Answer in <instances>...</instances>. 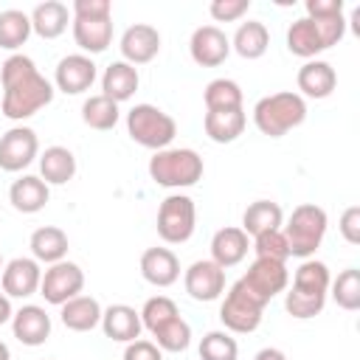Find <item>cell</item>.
Wrapping results in <instances>:
<instances>
[{"instance_id":"6da1fadb","label":"cell","mask_w":360,"mask_h":360,"mask_svg":"<svg viewBox=\"0 0 360 360\" xmlns=\"http://www.w3.org/2000/svg\"><path fill=\"white\" fill-rule=\"evenodd\" d=\"M0 84H3L0 112L11 121H25L37 115L42 107L53 101L56 93V87L37 70L34 59L25 53H11L0 65Z\"/></svg>"},{"instance_id":"7a4b0ae2","label":"cell","mask_w":360,"mask_h":360,"mask_svg":"<svg viewBox=\"0 0 360 360\" xmlns=\"http://www.w3.org/2000/svg\"><path fill=\"white\" fill-rule=\"evenodd\" d=\"M329 267L318 259H304L295 270V278H292V287L287 290L284 295V309L298 318V321H307V318H315L323 312L326 307V295H329Z\"/></svg>"},{"instance_id":"3957f363","label":"cell","mask_w":360,"mask_h":360,"mask_svg":"<svg viewBox=\"0 0 360 360\" xmlns=\"http://www.w3.org/2000/svg\"><path fill=\"white\" fill-rule=\"evenodd\" d=\"M304 118H307V101L292 90L270 93L253 104V124L267 138L287 135L290 129L301 127Z\"/></svg>"},{"instance_id":"277c9868","label":"cell","mask_w":360,"mask_h":360,"mask_svg":"<svg viewBox=\"0 0 360 360\" xmlns=\"http://www.w3.org/2000/svg\"><path fill=\"white\" fill-rule=\"evenodd\" d=\"M202 158L188 146H166L149 158V177L163 188H188L202 180Z\"/></svg>"},{"instance_id":"5b68a950","label":"cell","mask_w":360,"mask_h":360,"mask_svg":"<svg viewBox=\"0 0 360 360\" xmlns=\"http://www.w3.org/2000/svg\"><path fill=\"white\" fill-rule=\"evenodd\" d=\"M326 225H329V217L321 205L315 202H301L292 208L290 219H287V228H284V239H287V248H290V256L295 259H312L315 250L321 248L323 236H326Z\"/></svg>"},{"instance_id":"8992f818","label":"cell","mask_w":360,"mask_h":360,"mask_svg":"<svg viewBox=\"0 0 360 360\" xmlns=\"http://www.w3.org/2000/svg\"><path fill=\"white\" fill-rule=\"evenodd\" d=\"M127 135L143 149H166L177 135V124L169 112L155 104H135L127 112Z\"/></svg>"},{"instance_id":"52a82bcc","label":"cell","mask_w":360,"mask_h":360,"mask_svg":"<svg viewBox=\"0 0 360 360\" xmlns=\"http://www.w3.org/2000/svg\"><path fill=\"white\" fill-rule=\"evenodd\" d=\"M197 228V205L188 194H169L158 208V236L166 245H183L194 236Z\"/></svg>"},{"instance_id":"ba28073f","label":"cell","mask_w":360,"mask_h":360,"mask_svg":"<svg viewBox=\"0 0 360 360\" xmlns=\"http://www.w3.org/2000/svg\"><path fill=\"white\" fill-rule=\"evenodd\" d=\"M239 284L245 287V292L250 298H256L262 307H267L278 292L287 290L290 284V270L287 262H276V259H253L248 273L239 278Z\"/></svg>"},{"instance_id":"9c48e42d","label":"cell","mask_w":360,"mask_h":360,"mask_svg":"<svg viewBox=\"0 0 360 360\" xmlns=\"http://www.w3.org/2000/svg\"><path fill=\"white\" fill-rule=\"evenodd\" d=\"M262 312H264V307L256 298H250L239 281L231 284V290L225 292V298L219 304V321H222V326L228 332H236V335L256 332L259 323H262Z\"/></svg>"},{"instance_id":"30bf717a","label":"cell","mask_w":360,"mask_h":360,"mask_svg":"<svg viewBox=\"0 0 360 360\" xmlns=\"http://www.w3.org/2000/svg\"><path fill=\"white\" fill-rule=\"evenodd\" d=\"M84 290V270L76 264V262H56V264H48V270H42V281H39V295L53 304V307H62L65 301L82 295Z\"/></svg>"},{"instance_id":"8fae6325","label":"cell","mask_w":360,"mask_h":360,"mask_svg":"<svg viewBox=\"0 0 360 360\" xmlns=\"http://www.w3.org/2000/svg\"><path fill=\"white\" fill-rule=\"evenodd\" d=\"M39 158V138L31 127H11L0 135V169L3 172H22Z\"/></svg>"},{"instance_id":"7c38bea8","label":"cell","mask_w":360,"mask_h":360,"mask_svg":"<svg viewBox=\"0 0 360 360\" xmlns=\"http://www.w3.org/2000/svg\"><path fill=\"white\" fill-rule=\"evenodd\" d=\"M98 70H96V62L93 56L87 53H68L56 62V70H53V87L62 90L65 96H82L93 87Z\"/></svg>"},{"instance_id":"4fadbf2b","label":"cell","mask_w":360,"mask_h":360,"mask_svg":"<svg viewBox=\"0 0 360 360\" xmlns=\"http://www.w3.org/2000/svg\"><path fill=\"white\" fill-rule=\"evenodd\" d=\"M183 287L194 301H217L225 292V270L211 259H197L183 273Z\"/></svg>"},{"instance_id":"5bb4252c","label":"cell","mask_w":360,"mask_h":360,"mask_svg":"<svg viewBox=\"0 0 360 360\" xmlns=\"http://www.w3.org/2000/svg\"><path fill=\"white\" fill-rule=\"evenodd\" d=\"M39 281H42V267L34 256H17L3 264L0 284L8 298H28L39 292Z\"/></svg>"},{"instance_id":"9a60e30c","label":"cell","mask_w":360,"mask_h":360,"mask_svg":"<svg viewBox=\"0 0 360 360\" xmlns=\"http://www.w3.org/2000/svg\"><path fill=\"white\" fill-rule=\"evenodd\" d=\"M188 53L200 68H219L231 53V39L217 25H200L188 39Z\"/></svg>"},{"instance_id":"2e32d148","label":"cell","mask_w":360,"mask_h":360,"mask_svg":"<svg viewBox=\"0 0 360 360\" xmlns=\"http://www.w3.org/2000/svg\"><path fill=\"white\" fill-rule=\"evenodd\" d=\"M121 59L129 65H146L160 53V31L149 22H135L121 34Z\"/></svg>"},{"instance_id":"e0dca14e","label":"cell","mask_w":360,"mask_h":360,"mask_svg":"<svg viewBox=\"0 0 360 360\" xmlns=\"http://www.w3.org/2000/svg\"><path fill=\"white\" fill-rule=\"evenodd\" d=\"M11 332L22 346H42L51 338V315L39 304H22L11 315Z\"/></svg>"},{"instance_id":"ac0fdd59","label":"cell","mask_w":360,"mask_h":360,"mask_svg":"<svg viewBox=\"0 0 360 360\" xmlns=\"http://www.w3.org/2000/svg\"><path fill=\"white\" fill-rule=\"evenodd\" d=\"M295 84H298V96L301 98H329L332 90L338 87V73L329 62L323 59H309L298 68V76H295Z\"/></svg>"},{"instance_id":"d6986e66","label":"cell","mask_w":360,"mask_h":360,"mask_svg":"<svg viewBox=\"0 0 360 360\" xmlns=\"http://www.w3.org/2000/svg\"><path fill=\"white\" fill-rule=\"evenodd\" d=\"M250 250V236L236 228V225H225L211 236V262L219 264L222 270L236 267Z\"/></svg>"},{"instance_id":"ffe728a7","label":"cell","mask_w":360,"mask_h":360,"mask_svg":"<svg viewBox=\"0 0 360 360\" xmlns=\"http://www.w3.org/2000/svg\"><path fill=\"white\" fill-rule=\"evenodd\" d=\"M98 326L104 329V335L110 340H118V343L138 340L141 338V329H143L141 312L135 307H129V304H112V307H107L101 312V323Z\"/></svg>"},{"instance_id":"44dd1931","label":"cell","mask_w":360,"mask_h":360,"mask_svg":"<svg viewBox=\"0 0 360 360\" xmlns=\"http://www.w3.org/2000/svg\"><path fill=\"white\" fill-rule=\"evenodd\" d=\"M141 276L152 287H172L180 278V262L169 248H146L141 256Z\"/></svg>"},{"instance_id":"7402d4cb","label":"cell","mask_w":360,"mask_h":360,"mask_svg":"<svg viewBox=\"0 0 360 360\" xmlns=\"http://www.w3.org/2000/svg\"><path fill=\"white\" fill-rule=\"evenodd\" d=\"M73 39L90 53H104L112 42V17H73Z\"/></svg>"},{"instance_id":"603a6c76","label":"cell","mask_w":360,"mask_h":360,"mask_svg":"<svg viewBox=\"0 0 360 360\" xmlns=\"http://www.w3.org/2000/svg\"><path fill=\"white\" fill-rule=\"evenodd\" d=\"M51 188L39 174H22L8 186V202L20 214H37L48 205Z\"/></svg>"},{"instance_id":"cb8c5ba5","label":"cell","mask_w":360,"mask_h":360,"mask_svg":"<svg viewBox=\"0 0 360 360\" xmlns=\"http://www.w3.org/2000/svg\"><path fill=\"white\" fill-rule=\"evenodd\" d=\"M138 84H141L138 68L129 65V62H124V59L110 62V65L104 68V73H101V90H104V96L112 98L115 104L129 101V98L135 96Z\"/></svg>"},{"instance_id":"d4e9b609","label":"cell","mask_w":360,"mask_h":360,"mask_svg":"<svg viewBox=\"0 0 360 360\" xmlns=\"http://www.w3.org/2000/svg\"><path fill=\"white\" fill-rule=\"evenodd\" d=\"M31 17V31L42 39H56L68 31V22L73 20L70 17V8L59 0H45L39 6H34V11L28 14Z\"/></svg>"},{"instance_id":"484cf974","label":"cell","mask_w":360,"mask_h":360,"mask_svg":"<svg viewBox=\"0 0 360 360\" xmlns=\"http://www.w3.org/2000/svg\"><path fill=\"white\" fill-rule=\"evenodd\" d=\"M248 115L242 110H208L202 118V129L214 143H233L245 132Z\"/></svg>"},{"instance_id":"4316f807","label":"cell","mask_w":360,"mask_h":360,"mask_svg":"<svg viewBox=\"0 0 360 360\" xmlns=\"http://www.w3.org/2000/svg\"><path fill=\"white\" fill-rule=\"evenodd\" d=\"M39 177L48 186H65L76 177V155L68 146H48L39 158Z\"/></svg>"},{"instance_id":"83f0119b","label":"cell","mask_w":360,"mask_h":360,"mask_svg":"<svg viewBox=\"0 0 360 360\" xmlns=\"http://www.w3.org/2000/svg\"><path fill=\"white\" fill-rule=\"evenodd\" d=\"M101 304L93 295H76L59 307V318L70 332H90L101 323Z\"/></svg>"},{"instance_id":"f1b7e54d","label":"cell","mask_w":360,"mask_h":360,"mask_svg":"<svg viewBox=\"0 0 360 360\" xmlns=\"http://www.w3.org/2000/svg\"><path fill=\"white\" fill-rule=\"evenodd\" d=\"M287 51L298 59H315L321 51H326L323 37L318 31V25L309 17H298L295 22H290L287 28Z\"/></svg>"},{"instance_id":"f546056e","label":"cell","mask_w":360,"mask_h":360,"mask_svg":"<svg viewBox=\"0 0 360 360\" xmlns=\"http://www.w3.org/2000/svg\"><path fill=\"white\" fill-rule=\"evenodd\" d=\"M28 248H31V256L37 262H45V264H56L62 259H68V233L56 225H42L31 233L28 239Z\"/></svg>"},{"instance_id":"4dcf8cb0","label":"cell","mask_w":360,"mask_h":360,"mask_svg":"<svg viewBox=\"0 0 360 360\" xmlns=\"http://www.w3.org/2000/svg\"><path fill=\"white\" fill-rule=\"evenodd\" d=\"M270 48V31L259 20L239 22L236 34L231 37V51H236L242 59H262Z\"/></svg>"},{"instance_id":"1f68e13d","label":"cell","mask_w":360,"mask_h":360,"mask_svg":"<svg viewBox=\"0 0 360 360\" xmlns=\"http://www.w3.org/2000/svg\"><path fill=\"white\" fill-rule=\"evenodd\" d=\"M281 222H284V211L273 200H256L242 214V231L248 236H259L264 231H276V228H281Z\"/></svg>"},{"instance_id":"d6a6232c","label":"cell","mask_w":360,"mask_h":360,"mask_svg":"<svg viewBox=\"0 0 360 360\" xmlns=\"http://www.w3.org/2000/svg\"><path fill=\"white\" fill-rule=\"evenodd\" d=\"M31 17L20 8L0 11V48L3 51H20L31 37Z\"/></svg>"},{"instance_id":"836d02e7","label":"cell","mask_w":360,"mask_h":360,"mask_svg":"<svg viewBox=\"0 0 360 360\" xmlns=\"http://www.w3.org/2000/svg\"><path fill=\"white\" fill-rule=\"evenodd\" d=\"M121 118V110L112 98H107L104 93H96L90 98H84L82 104V121L90 127V129H98V132H107L118 124Z\"/></svg>"},{"instance_id":"e575fe53","label":"cell","mask_w":360,"mask_h":360,"mask_svg":"<svg viewBox=\"0 0 360 360\" xmlns=\"http://www.w3.org/2000/svg\"><path fill=\"white\" fill-rule=\"evenodd\" d=\"M329 295L332 301L346 309V312H357L360 309V270L357 267H346L338 273L335 281H329Z\"/></svg>"},{"instance_id":"d590c367","label":"cell","mask_w":360,"mask_h":360,"mask_svg":"<svg viewBox=\"0 0 360 360\" xmlns=\"http://www.w3.org/2000/svg\"><path fill=\"white\" fill-rule=\"evenodd\" d=\"M205 110H242V87L233 79H211L202 90Z\"/></svg>"},{"instance_id":"8d00e7d4","label":"cell","mask_w":360,"mask_h":360,"mask_svg":"<svg viewBox=\"0 0 360 360\" xmlns=\"http://www.w3.org/2000/svg\"><path fill=\"white\" fill-rule=\"evenodd\" d=\"M180 315V309H177V304L169 298V295H152V298H146V304L141 307V323H143V329L152 335V332H158L163 323H169L172 318H177Z\"/></svg>"},{"instance_id":"74e56055","label":"cell","mask_w":360,"mask_h":360,"mask_svg":"<svg viewBox=\"0 0 360 360\" xmlns=\"http://www.w3.org/2000/svg\"><path fill=\"white\" fill-rule=\"evenodd\" d=\"M152 338L160 352H186L191 343V326H188V321H183L177 315L169 323H163L158 332H152Z\"/></svg>"},{"instance_id":"f35d334b","label":"cell","mask_w":360,"mask_h":360,"mask_svg":"<svg viewBox=\"0 0 360 360\" xmlns=\"http://www.w3.org/2000/svg\"><path fill=\"white\" fill-rule=\"evenodd\" d=\"M239 346L225 329H214L200 340V360H236Z\"/></svg>"},{"instance_id":"ab89813d","label":"cell","mask_w":360,"mask_h":360,"mask_svg":"<svg viewBox=\"0 0 360 360\" xmlns=\"http://www.w3.org/2000/svg\"><path fill=\"white\" fill-rule=\"evenodd\" d=\"M250 248L256 250V259H276V262H287L290 259V248H287V239H284L281 228L264 231V233L253 236Z\"/></svg>"},{"instance_id":"60d3db41","label":"cell","mask_w":360,"mask_h":360,"mask_svg":"<svg viewBox=\"0 0 360 360\" xmlns=\"http://www.w3.org/2000/svg\"><path fill=\"white\" fill-rule=\"evenodd\" d=\"M248 8H250V0H214L208 6L211 17L217 22H236L248 14Z\"/></svg>"},{"instance_id":"b9f144b4","label":"cell","mask_w":360,"mask_h":360,"mask_svg":"<svg viewBox=\"0 0 360 360\" xmlns=\"http://www.w3.org/2000/svg\"><path fill=\"white\" fill-rule=\"evenodd\" d=\"M340 236L349 242V245H360V208L357 205H349L343 214H340Z\"/></svg>"},{"instance_id":"7bdbcfd3","label":"cell","mask_w":360,"mask_h":360,"mask_svg":"<svg viewBox=\"0 0 360 360\" xmlns=\"http://www.w3.org/2000/svg\"><path fill=\"white\" fill-rule=\"evenodd\" d=\"M70 17H112L110 0H73Z\"/></svg>"},{"instance_id":"ee69618b","label":"cell","mask_w":360,"mask_h":360,"mask_svg":"<svg viewBox=\"0 0 360 360\" xmlns=\"http://www.w3.org/2000/svg\"><path fill=\"white\" fill-rule=\"evenodd\" d=\"M124 360H163V352L158 349L155 340H132L124 349Z\"/></svg>"},{"instance_id":"f6af8a7d","label":"cell","mask_w":360,"mask_h":360,"mask_svg":"<svg viewBox=\"0 0 360 360\" xmlns=\"http://www.w3.org/2000/svg\"><path fill=\"white\" fill-rule=\"evenodd\" d=\"M307 17H335L343 14V0H307Z\"/></svg>"},{"instance_id":"bcb514c9","label":"cell","mask_w":360,"mask_h":360,"mask_svg":"<svg viewBox=\"0 0 360 360\" xmlns=\"http://www.w3.org/2000/svg\"><path fill=\"white\" fill-rule=\"evenodd\" d=\"M253 360H287V354H284L281 349H276V346H264V349L256 352Z\"/></svg>"},{"instance_id":"7dc6e473","label":"cell","mask_w":360,"mask_h":360,"mask_svg":"<svg viewBox=\"0 0 360 360\" xmlns=\"http://www.w3.org/2000/svg\"><path fill=\"white\" fill-rule=\"evenodd\" d=\"M11 315H14V309H11V298H8L6 292H0V326L8 323Z\"/></svg>"},{"instance_id":"c3c4849f","label":"cell","mask_w":360,"mask_h":360,"mask_svg":"<svg viewBox=\"0 0 360 360\" xmlns=\"http://www.w3.org/2000/svg\"><path fill=\"white\" fill-rule=\"evenodd\" d=\"M0 360H11V349L3 340H0Z\"/></svg>"},{"instance_id":"681fc988","label":"cell","mask_w":360,"mask_h":360,"mask_svg":"<svg viewBox=\"0 0 360 360\" xmlns=\"http://www.w3.org/2000/svg\"><path fill=\"white\" fill-rule=\"evenodd\" d=\"M0 273H3V256H0Z\"/></svg>"}]
</instances>
